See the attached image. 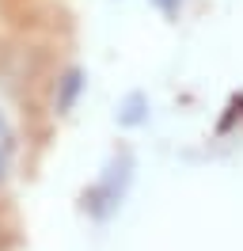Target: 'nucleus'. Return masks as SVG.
Segmentation results:
<instances>
[{
	"label": "nucleus",
	"mask_w": 243,
	"mask_h": 251,
	"mask_svg": "<svg viewBox=\"0 0 243 251\" xmlns=\"http://www.w3.org/2000/svg\"><path fill=\"white\" fill-rule=\"evenodd\" d=\"M122 122L125 126L145 122V95H129V103H125V110H122Z\"/></svg>",
	"instance_id": "nucleus-3"
},
{
	"label": "nucleus",
	"mask_w": 243,
	"mask_h": 251,
	"mask_svg": "<svg viewBox=\"0 0 243 251\" xmlns=\"http://www.w3.org/2000/svg\"><path fill=\"white\" fill-rule=\"evenodd\" d=\"M0 175H4V149H0Z\"/></svg>",
	"instance_id": "nucleus-5"
},
{
	"label": "nucleus",
	"mask_w": 243,
	"mask_h": 251,
	"mask_svg": "<svg viewBox=\"0 0 243 251\" xmlns=\"http://www.w3.org/2000/svg\"><path fill=\"white\" fill-rule=\"evenodd\" d=\"M80 88H84V76H80V73H69V76H65V84H61V110H69L76 103V95H80Z\"/></svg>",
	"instance_id": "nucleus-2"
},
{
	"label": "nucleus",
	"mask_w": 243,
	"mask_h": 251,
	"mask_svg": "<svg viewBox=\"0 0 243 251\" xmlns=\"http://www.w3.org/2000/svg\"><path fill=\"white\" fill-rule=\"evenodd\" d=\"M129 175H133V160L129 156H122V164H114V168H106L103 175V183L99 187H91L88 190V209H91V217H106V213H114L122 205V194H125V187H129Z\"/></svg>",
	"instance_id": "nucleus-1"
},
{
	"label": "nucleus",
	"mask_w": 243,
	"mask_h": 251,
	"mask_svg": "<svg viewBox=\"0 0 243 251\" xmlns=\"http://www.w3.org/2000/svg\"><path fill=\"white\" fill-rule=\"evenodd\" d=\"M156 8L167 12V16H175V12H179V0H156Z\"/></svg>",
	"instance_id": "nucleus-4"
}]
</instances>
